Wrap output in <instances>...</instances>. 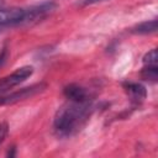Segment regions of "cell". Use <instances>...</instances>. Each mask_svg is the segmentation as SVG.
Segmentation results:
<instances>
[{
  "instance_id": "3957f363",
  "label": "cell",
  "mask_w": 158,
  "mask_h": 158,
  "mask_svg": "<svg viewBox=\"0 0 158 158\" xmlns=\"http://www.w3.org/2000/svg\"><path fill=\"white\" fill-rule=\"evenodd\" d=\"M33 73V68L31 65H23L14 70L11 74L0 79V96L7 94L12 88L20 85L26 79H28Z\"/></svg>"
},
{
  "instance_id": "8fae6325",
  "label": "cell",
  "mask_w": 158,
  "mask_h": 158,
  "mask_svg": "<svg viewBox=\"0 0 158 158\" xmlns=\"http://www.w3.org/2000/svg\"><path fill=\"white\" fill-rule=\"evenodd\" d=\"M7 57H9V51H7V48H6V47L1 48V49H0V68L5 64Z\"/></svg>"
},
{
  "instance_id": "7a4b0ae2",
  "label": "cell",
  "mask_w": 158,
  "mask_h": 158,
  "mask_svg": "<svg viewBox=\"0 0 158 158\" xmlns=\"http://www.w3.org/2000/svg\"><path fill=\"white\" fill-rule=\"evenodd\" d=\"M46 88H47L46 83H37V84H33V85L19 89V90H16L14 93L4 94V95L0 96V106H2V105H11V104H15V102L30 99V98L35 96L36 94L42 93Z\"/></svg>"
},
{
  "instance_id": "9c48e42d",
  "label": "cell",
  "mask_w": 158,
  "mask_h": 158,
  "mask_svg": "<svg viewBox=\"0 0 158 158\" xmlns=\"http://www.w3.org/2000/svg\"><path fill=\"white\" fill-rule=\"evenodd\" d=\"M157 49L153 48L149 52H147L143 57V64L146 67H157Z\"/></svg>"
},
{
  "instance_id": "7c38bea8",
  "label": "cell",
  "mask_w": 158,
  "mask_h": 158,
  "mask_svg": "<svg viewBox=\"0 0 158 158\" xmlns=\"http://www.w3.org/2000/svg\"><path fill=\"white\" fill-rule=\"evenodd\" d=\"M101 1H105V0H83V4L84 5H93L96 2H101Z\"/></svg>"
},
{
  "instance_id": "277c9868",
  "label": "cell",
  "mask_w": 158,
  "mask_h": 158,
  "mask_svg": "<svg viewBox=\"0 0 158 158\" xmlns=\"http://www.w3.org/2000/svg\"><path fill=\"white\" fill-rule=\"evenodd\" d=\"M23 17H25L23 7L0 9V31L23 26Z\"/></svg>"
},
{
  "instance_id": "ba28073f",
  "label": "cell",
  "mask_w": 158,
  "mask_h": 158,
  "mask_svg": "<svg viewBox=\"0 0 158 158\" xmlns=\"http://www.w3.org/2000/svg\"><path fill=\"white\" fill-rule=\"evenodd\" d=\"M141 75L144 80H149V81H157V78H158V70H157V67H146L142 69L141 72Z\"/></svg>"
},
{
  "instance_id": "6da1fadb",
  "label": "cell",
  "mask_w": 158,
  "mask_h": 158,
  "mask_svg": "<svg viewBox=\"0 0 158 158\" xmlns=\"http://www.w3.org/2000/svg\"><path fill=\"white\" fill-rule=\"evenodd\" d=\"M90 101L68 100L56 111L53 118V130L58 137H72L78 133L88 122L93 112Z\"/></svg>"
},
{
  "instance_id": "30bf717a",
  "label": "cell",
  "mask_w": 158,
  "mask_h": 158,
  "mask_svg": "<svg viewBox=\"0 0 158 158\" xmlns=\"http://www.w3.org/2000/svg\"><path fill=\"white\" fill-rule=\"evenodd\" d=\"M7 133H9V126H7V123L6 122H1L0 123V144L5 141Z\"/></svg>"
},
{
  "instance_id": "52a82bcc",
  "label": "cell",
  "mask_w": 158,
  "mask_h": 158,
  "mask_svg": "<svg viewBox=\"0 0 158 158\" xmlns=\"http://www.w3.org/2000/svg\"><path fill=\"white\" fill-rule=\"evenodd\" d=\"M131 31H132V33H136V35H149V33H154L157 31V20L154 19V20L141 22L137 26H135Z\"/></svg>"
},
{
  "instance_id": "5b68a950",
  "label": "cell",
  "mask_w": 158,
  "mask_h": 158,
  "mask_svg": "<svg viewBox=\"0 0 158 158\" xmlns=\"http://www.w3.org/2000/svg\"><path fill=\"white\" fill-rule=\"evenodd\" d=\"M63 94L68 100L72 101H90V95L88 90L79 84H69L63 89Z\"/></svg>"
},
{
  "instance_id": "8992f818",
  "label": "cell",
  "mask_w": 158,
  "mask_h": 158,
  "mask_svg": "<svg viewBox=\"0 0 158 158\" xmlns=\"http://www.w3.org/2000/svg\"><path fill=\"white\" fill-rule=\"evenodd\" d=\"M123 89L127 93L131 102L138 105L141 104L146 96H147V90L146 88L142 85V84H138V83H132V81H126L123 84Z\"/></svg>"
}]
</instances>
